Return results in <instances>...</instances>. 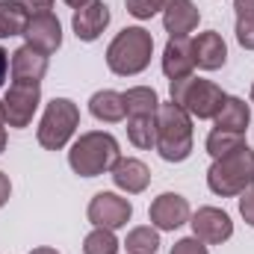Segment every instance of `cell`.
Returning <instances> with one entry per match:
<instances>
[{"mask_svg":"<svg viewBox=\"0 0 254 254\" xmlns=\"http://www.w3.org/2000/svg\"><path fill=\"white\" fill-rule=\"evenodd\" d=\"M122 160V151H119V142L113 133H104V130H89L83 133L71 151H68V166L74 169V175L80 178H98V175H107L113 172V166Z\"/></svg>","mask_w":254,"mask_h":254,"instance_id":"obj_1","label":"cell"},{"mask_svg":"<svg viewBox=\"0 0 254 254\" xmlns=\"http://www.w3.org/2000/svg\"><path fill=\"white\" fill-rule=\"evenodd\" d=\"M157 154L166 163H184L192 154V119L178 104H160L157 110Z\"/></svg>","mask_w":254,"mask_h":254,"instance_id":"obj_2","label":"cell"},{"mask_svg":"<svg viewBox=\"0 0 254 254\" xmlns=\"http://www.w3.org/2000/svg\"><path fill=\"white\" fill-rule=\"evenodd\" d=\"M207 187H210V192H216L222 198H234V195H243L246 190H252L254 151L249 145H240L237 151L213 160V166L207 172Z\"/></svg>","mask_w":254,"mask_h":254,"instance_id":"obj_3","label":"cell"},{"mask_svg":"<svg viewBox=\"0 0 254 254\" xmlns=\"http://www.w3.org/2000/svg\"><path fill=\"white\" fill-rule=\"evenodd\" d=\"M151 54H154V36L145 27H127L110 42L107 65L119 77H133L151 65Z\"/></svg>","mask_w":254,"mask_h":254,"instance_id":"obj_4","label":"cell"},{"mask_svg":"<svg viewBox=\"0 0 254 254\" xmlns=\"http://www.w3.org/2000/svg\"><path fill=\"white\" fill-rule=\"evenodd\" d=\"M169 92H172V104H178L195 119H216V113L222 110V104L228 98L213 80H201L195 74L172 80Z\"/></svg>","mask_w":254,"mask_h":254,"instance_id":"obj_5","label":"cell"},{"mask_svg":"<svg viewBox=\"0 0 254 254\" xmlns=\"http://www.w3.org/2000/svg\"><path fill=\"white\" fill-rule=\"evenodd\" d=\"M80 125V110L74 101L68 98H54L45 107V116L39 122V145L48 151H60L68 145V139L74 136V130Z\"/></svg>","mask_w":254,"mask_h":254,"instance_id":"obj_6","label":"cell"},{"mask_svg":"<svg viewBox=\"0 0 254 254\" xmlns=\"http://www.w3.org/2000/svg\"><path fill=\"white\" fill-rule=\"evenodd\" d=\"M0 104H3V125L27 127L42 104V89L30 86V83H12Z\"/></svg>","mask_w":254,"mask_h":254,"instance_id":"obj_7","label":"cell"},{"mask_svg":"<svg viewBox=\"0 0 254 254\" xmlns=\"http://www.w3.org/2000/svg\"><path fill=\"white\" fill-rule=\"evenodd\" d=\"M89 222L95 225V228H110V231H116V228H125L127 222H130V216H133V204L122 198V195H116V192H98L92 201H89Z\"/></svg>","mask_w":254,"mask_h":254,"instance_id":"obj_8","label":"cell"},{"mask_svg":"<svg viewBox=\"0 0 254 254\" xmlns=\"http://www.w3.org/2000/svg\"><path fill=\"white\" fill-rule=\"evenodd\" d=\"M192 234L204 243V246H222L225 240L234 237V222L225 210L219 207H201L192 216Z\"/></svg>","mask_w":254,"mask_h":254,"instance_id":"obj_9","label":"cell"},{"mask_svg":"<svg viewBox=\"0 0 254 254\" xmlns=\"http://www.w3.org/2000/svg\"><path fill=\"white\" fill-rule=\"evenodd\" d=\"M24 36H27V45H33L36 51L54 54L63 45V24L54 12H36V15H30Z\"/></svg>","mask_w":254,"mask_h":254,"instance_id":"obj_10","label":"cell"},{"mask_svg":"<svg viewBox=\"0 0 254 254\" xmlns=\"http://www.w3.org/2000/svg\"><path fill=\"white\" fill-rule=\"evenodd\" d=\"M148 216H151V225H154V228H160V231H175V228H181L184 222H190V201H187L184 195H178V192H163V195L154 198Z\"/></svg>","mask_w":254,"mask_h":254,"instance_id":"obj_11","label":"cell"},{"mask_svg":"<svg viewBox=\"0 0 254 254\" xmlns=\"http://www.w3.org/2000/svg\"><path fill=\"white\" fill-rule=\"evenodd\" d=\"M71 27H74V36H77L80 42H95V39H101V33L110 27V6H107L104 0H89V3H83L80 9H74Z\"/></svg>","mask_w":254,"mask_h":254,"instance_id":"obj_12","label":"cell"},{"mask_svg":"<svg viewBox=\"0 0 254 254\" xmlns=\"http://www.w3.org/2000/svg\"><path fill=\"white\" fill-rule=\"evenodd\" d=\"M9 71H12V83L39 86L42 77L48 74V54L36 51L33 45H21L9 60Z\"/></svg>","mask_w":254,"mask_h":254,"instance_id":"obj_13","label":"cell"},{"mask_svg":"<svg viewBox=\"0 0 254 254\" xmlns=\"http://www.w3.org/2000/svg\"><path fill=\"white\" fill-rule=\"evenodd\" d=\"M195 68V54H192V39L190 36H175L169 39L166 51H163V74L169 80H181L190 77Z\"/></svg>","mask_w":254,"mask_h":254,"instance_id":"obj_14","label":"cell"},{"mask_svg":"<svg viewBox=\"0 0 254 254\" xmlns=\"http://www.w3.org/2000/svg\"><path fill=\"white\" fill-rule=\"evenodd\" d=\"M201 12L192 0H166L163 6V27L169 33V39L175 36H190L192 30L198 27Z\"/></svg>","mask_w":254,"mask_h":254,"instance_id":"obj_15","label":"cell"},{"mask_svg":"<svg viewBox=\"0 0 254 254\" xmlns=\"http://www.w3.org/2000/svg\"><path fill=\"white\" fill-rule=\"evenodd\" d=\"M113 184L119 187V190H125L127 195H139V192L148 190V184H151V172H148V166L142 163V160H136V157H122L116 166H113Z\"/></svg>","mask_w":254,"mask_h":254,"instance_id":"obj_16","label":"cell"},{"mask_svg":"<svg viewBox=\"0 0 254 254\" xmlns=\"http://www.w3.org/2000/svg\"><path fill=\"white\" fill-rule=\"evenodd\" d=\"M192 54H195V65L204 71H216L228 63V45L216 30H207L198 39H192Z\"/></svg>","mask_w":254,"mask_h":254,"instance_id":"obj_17","label":"cell"},{"mask_svg":"<svg viewBox=\"0 0 254 254\" xmlns=\"http://www.w3.org/2000/svg\"><path fill=\"white\" fill-rule=\"evenodd\" d=\"M89 113L98 119V122H107V125H116L127 116L125 110V95L122 92H113V89H104V92H95L89 98Z\"/></svg>","mask_w":254,"mask_h":254,"instance_id":"obj_18","label":"cell"},{"mask_svg":"<svg viewBox=\"0 0 254 254\" xmlns=\"http://www.w3.org/2000/svg\"><path fill=\"white\" fill-rule=\"evenodd\" d=\"M216 130H231V133H246L249 130V122H252V110L243 98H225L222 110L216 113Z\"/></svg>","mask_w":254,"mask_h":254,"instance_id":"obj_19","label":"cell"},{"mask_svg":"<svg viewBox=\"0 0 254 254\" xmlns=\"http://www.w3.org/2000/svg\"><path fill=\"white\" fill-rule=\"evenodd\" d=\"M30 24V9L21 0H0V39L24 36Z\"/></svg>","mask_w":254,"mask_h":254,"instance_id":"obj_20","label":"cell"},{"mask_svg":"<svg viewBox=\"0 0 254 254\" xmlns=\"http://www.w3.org/2000/svg\"><path fill=\"white\" fill-rule=\"evenodd\" d=\"M125 110L127 116H157L160 98L151 86H133L125 92Z\"/></svg>","mask_w":254,"mask_h":254,"instance_id":"obj_21","label":"cell"},{"mask_svg":"<svg viewBox=\"0 0 254 254\" xmlns=\"http://www.w3.org/2000/svg\"><path fill=\"white\" fill-rule=\"evenodd\" d=\"M127 139L136 148L157 145V116H130L127 119Z\"/></svg>","mask_w":254,"mask_h":254,"instance_id":"obj_22","label":"cell"},{"mask_svg":"<svg viewBox=\"0 0 254 254\" xmlns=\"http://www.w3.org/2000/svg\"><path fill=\"white\" fill-rule=\"evenodd\" d=\"M125 249H127V254H157V249H160V234L151 225L133 228L125 240Z\"/></svg>","mask_w":254,"mask_h":254,"instance_id":"obj_23","label":"cell"},{"mask_svg":"<svg viewBox=\"0 0 254 254\" xmlns=\"http://www.w3.org/2000/svg\"><path fill=\"white\" fill-rule=\"evenodd\" d=\"M240 145H246V142H243V133H231V130H213V133L207 136V154H210L213 160H219V157H225V154L237 151Z\"/></svg>","mask_w":254,"mask_h":254,"instance_id":"obj_24","label":"cell"},{"mask_svg":"<svg viewBox=\"0 0 254 254\" xmlns=\"http://www.w3.org/2000/svg\"><path fill=\"white\" fill-rule=\"evenodd\" d=\"M83 254H119V240L110 228H95L83 240Z\"/></svg>","mask_w":254,"mask_h":254,"instance_id":"obj_25","label":"cell"},{"mask_svg":"<svg viewBox=\"0 0 254 254\" xmlns=\"http://www.w3.org/2000/svg\"><path fill=\"white\" fill-rule=\"evenodd\" d=\"M125 6H127V12H130L133 18H139V21H148L151 15L163 12L166 0H125Z\"/></svg>","mask_w":254,"mask_h":254,"instance_id":"obj_26","label":"cell"},{"mask_svg":"<svg viewBox=\"0 0 254 254\" xmlns=\"http://www.w3.org/2000/svg\"><path fill=\"white\" fill-rule=\"evenodd\" d=\"M237 42L246 51H254V18H237Z\"/></svg>","mask_w":254,"mask_h":254,"instance_id":"obj_27","label":"cell"},{"mask_svg":"<svg viewBox=\"0 0 254 254\" xmlns=\"http://www.w3.org/2000/svg\"><path fill=\"white\" fill-rule=\"evenodd\" d=\"M169 254H207V246L198 237H187V240H178Z\"/></svg>","mask_w":254,"mask_h":254,"instance_id":"obj_28","label":"cell"},{"mask_svg":"<svg viewBox=\"0 0 254 254\" xmlns=\"http://www.w3.org/2000/svg\"><path fill=\"white\" fill-rule=\"evenodd\" d=\"M240 213H243V219L254 228V187L243 192V198H240Z\"/></svg>","mask_w":254,"mask_h":254,"instance_id":"obj_29","label":"cell"},{"mask_svg":"<svg viewBox=\"0 0 254 254\" xmlns=\"http://www.w3.org/2000/svg\"><path fill=\"white\" fill-rule=\"evenodd\" d=\"M27 9H30V15H36V12H51L54 9V0H21Z\"/></svg>","mask_w":254,"mask_h":254,"instance_id":"obj_30","label":"cell"},{"mask_svg":"<svg viewBox=\"0 0 254 254\" xmlns=\"http://www.w3.org/2000/svg\"><path fill=\"white\" fill-rule=\"evenodd\" d=\"M237 18H254V0H234Z\"/></svg>","mask_w":254,"mask_h":254,"instance_id":"obj_31","label":"cell"},{"mask_svg":"<svg viewBox=\"0 0 254 254\" xmlns=\"http://www.w3.org/2000/svg\"><path fill=\"white\" fill-rule=\"evenodd\" d=\"M9 195H12V184H9V178L0 172V207L9 201Z\"/></svg>","mask_w":254,"mask_h":254,"instance_id":"obj_32","label":"cell"},{"mask_svg":"<svg viewBox=\"0 0 254 254\" xmlns=\"http://www.w3.org/2000/svg\"><path fill=\"white\" fill-rule=\"evenodd\" d=\"M6 74H9V54L0 48V86L6 83Z\"/></svg>","mask_w":254,"mask_h":254,"instance_id":"obj_33","label":"cell"},{"mask_svg":"<svg viewBox=\"0 0 254 254\" xmlns=\"http://www.w3.org/2000/svg\"><path fill=\"white\" fill-rule=\"evenodd\" d=\"M30 254H60V252H57V249H48V246H45V249H33Z\"/></svg>","mask_w":254,"mask_h":254,"instance_id":"obj_34","label":"cell"},{"mask_svg":"<svg viewBox=\"0 0 254 254\" xmlns=\"http://www.w3.org/2000/svg\"><path fill=\"white\" fill-rule=\"evenodd\" d=\"M3 148H6V130H3V122H0V154H3Z\"/></svg>","mask_w":254,"mask_h":254,"instance_id":"obj_35","label":"cell"},{"mask_svg":"<svg viewBox=\"0 0 254 254\" xmlns=\"http://www.w3.org/2000/svg\"><path fill=\"white\" fill-rule=\"evenodd\" d=\"M65 3H68L71 9H80V6H83V3H89V0H65Z\"/></svg>","mask_w":254,"mask_h":254,"instance_id":"obj_36","label":"cell"},{"mask_svg":"<svg viewBox=\"0 0 254 254\" xmlns=\"http://www.w3.org/2000/svg\"><path fill=\"white\" fill-rule=\"evenodd\" d=\"M0 122H3V104H0Z\"/></svg>","mask_w":254,"mask_h":254,"instance_id":"obj_37","label":"cell"},{"mask_svg":"<svg viewBox=\"0 0 254 254\" xmlns=\"http://www.w3.org/2000/svg\"><path fill=\"white\" fill-rule=\"evenodd\" d=\"M252 104H254V86H252Z\"/></svg>","mask_w":254,"mask_h":254,"instance_id":"obj_38","label":"cell"}]
</instances>
